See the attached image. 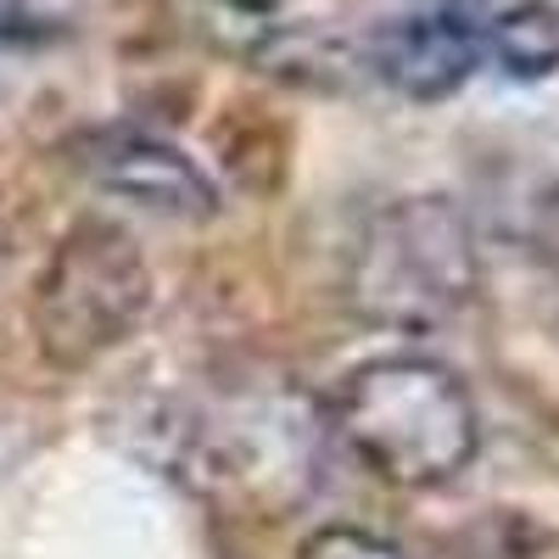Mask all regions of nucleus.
Instances as JSON below:
<instances>
[{"mask_svg": "<svg viewBox=\"0 0 559 559\" xmlns=\"http://www.w3.org/2000/svg\"><path fill=\"white\" fill-rule=\"evenodd\" d=\"M331 419L376 481L437 492L471 471L481 448L476 397L426 353H381L336 381Z\"/></svg>", "mask_w": 559, "mask_h": 559, "instance_id": "f257e3e1", "label": "nucleus"}, {"mask_svg": "<svg viewBox=\"0 0 559 559\" xmlns=\"http://www.w3.org/2000/svg\"><path fill=\"white\" fill-rule=\"evenodd\" d=\"M90 179L102 191L163 213V218H213L218 213V191L213 179L185 157L168 140L146 134V129H112L90 140V157H84Z\"/></svg>", "mask_w": 559, "mask_h": 559, "instance_id": "39448f33", "label": "nucleus"}, {"mask_svg": "<svg viewBox=\"0 0 559 559\" xmlns=\"http://www.w3.org/2000/svg\"><path fill=\"white\" fill-rule=\"evenodd\" d=\"M476 297V247L464 218L437 202H397L353 252V302L392 331H431Z\"/></svg>", "mask_w": 559, "mask_h": 559, "instance_id": "f03ea898", "label": "nucleus"}, {"mask_svg": "<svg viewBox=\"0 0 559 559\" xmlns=\"http://www.w3.org/2000/svg\"><path fill=\"white\" fill-rule=\"evenodd\" d=\"M481 62V23L459 0H419L369 34V68L408 102H448Z\"/></svg>", "mask_w": 559, "mask_h": 559, "instance_id": "20e7f679", "label": "nucleus"}, {"mask_svg": "<svg viewBox=\"0 0 559 559\" xmlns=\"http://www.w3.org/2000/svg\"><path fill=\"white\" fill-rule=\"evenodd\" d=\"M152 308V269L112 224H79L51 252L34 286V331L39 353L84 369L118 342L134 336V324Z\"/></svg>", "mask_w": 559, "mask_h": 559, "instance_id": "7ed1b4c3", "label": "nucleus"}, {"mask_svg": "<svg viewBox=\"0 0 559 559\" xmlns=\"http://www.w3.org/2000/svg\"><path fill=\"white\" fill-rule=\"evenodd\" d=\"M481 57H492V68L503 79H554L559 73V7L554 0H515L503 7L492 23H481Z\"/></svg>", "mask_w": 559, "mask_h": 559, "instance_id": "423d86ee", "label": "nucleus"}, {"mask_svg": "<svg viewBox=\"0 0 559 559\" xmlns=\"http://www.w3.org/2000/svg\"><path fill=\"white\" fill-rule=\"evenodd\" d=\"M297 559H403V554L364 526H324L297 548Z\"/></svg>", "mask_w": 559, "mask_h": 559, "instance_id": "0eeeda50", "label": "nucleus"}]
</instances>
